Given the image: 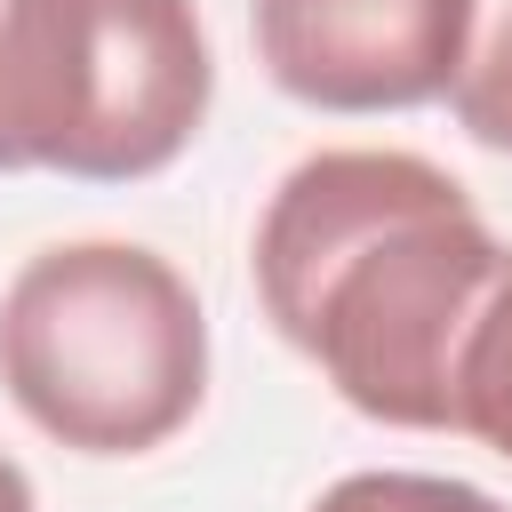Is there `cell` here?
Returning a JSON list of instances; mask_svg holds the SVG:
<instances>
[{"mask_svg": "<svg viewBox=\"0 0 512 512\" xmlns=\"http://www.w3.org/2000/svg\"><path fill=\"white\" fill-rule=\"evenodd\" d=\"M448 432L496 448L512 464V256L496 272V288L480 296L464 344H456V368H448Z\"/></svg>", "mask_w": 512, "mask_h": 512, "instance_id": "5b68a950", "label": "cell"}, {"mask_svg": "<svg viewBox=\"0 0 512 512\" xmlns=\"http://www.w3.org/2000/svg\"><path fill=\"white\" fill-rule=\"evenodd\" d=\"M0 512H40V504H32V480H24V464H16L8 448H0Z\"/></svg>", "mask_w": 512, "mask_h": 512, "instance_id": "ba28073f", "label": "cell"}, {"mask_svg": "<svg viewBox=\"0 0 512 512\" xmlns=\"http://www.w3.org/2000/svg\"><path fill=\"white\" fill-rule=\"evenodd\" d=\"M312 512H504V504L488 488L440 480V472H344Z\"/></svg>", "mask_w": 512, "mask_h": 512, "instance_id": "52a82bcc", "label": "cell"}, {"mask_svg": "<svg viewBox=\"0 0 512 512\" xmlns=\"http://www.w3.org/2000/svg\"><path fill=\"white\" fill-rule=\"evenodd\" d=\"M0 384L56 448L144 456L208 392L200 296L136 240L40 248L0 296Z\"/></svg>", "mask_w": 512, "mask_h": 512, "instance_id": "7a4b0ae2", "label": "cell"}, {"mask_svg": "<svg viewBox=\"0 0 512 512\" xmlns=\"http://www.w3.org/2000/svg\"><path fill=\"white\" fill-rule=\"evenodd\" d=\"M216 96L192 0H0V176L136 184Z\"/></svg>", "mask_w": 512, "mask_h": 512, "instance_id": "3957f363", "label": "cell"}, {"mask_svg": "<svg viewBox=\"0 0 512 512\" xmlns=\"http://www.w3.org/2000/svg\"><path fill=\"white\" fill-rule=\"evenodd\" d=\"M504 256L448 168L344 144L280 176L256 224V296L360 416L448 432V368Z\"/></svg>", "mask_w": 512, "mask_h": 512, "instance_id": "6da1fadb", "label": "cell"}, {"mask_svg": "<svg viewBox=\"0 0 512 512\" xmlns=\"http://www.w3.org/2000/svg\"><path fill=\"white\" fill-rule=\"evenodd\" d=\"M448 112L472 144L512 152V0H472V40L448 80Z\"/></svg>", "mask_w": 512, "mask_h": 512, "instance_id": "8992f818", "label": "cell"}, {"mask_svg": "<svg viewBox=\"0 0 512 512\" xmlns=\"http://www.w3.org/2000/svg\"><path fill=\"white\" fill-rule=\"evenodd\" d=\"M256 56L312 112H416L448 96L472 0H256Z\"/></svg>", "mask_w": 512, "mask_h": 512, "instance_id": "277c9868", "label": "cell"}]
</instances>
